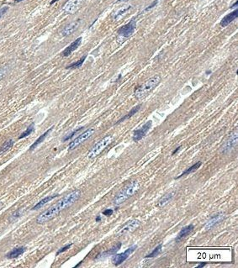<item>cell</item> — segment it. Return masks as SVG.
I'll use <instances>...</instances> for the list:
<instances>
[{
  "mask_svg": "<svg viewBox=\"0 0 238 268\" xmlns=\"http://www.w3.org/2000/svg\"><path fill=\"white\" fill-rule=\"evenodd\" d=\"M139 187L140 184L138 182H130L125 187H123L118 194H116V196L113 199V204L115 205H120L125 203L128 198L132 197L134 193L138 191Z\"/></svg>",
  "mask_w": 238,
  "mask_h": 268,
  "instance_id": "obj_3",
  "label": "cell"
},
{
  "mask_svg": "<svg viewBox=\"0 0 238 268\" xmlns=\"http://www.w3.org/2000/svg\"><path fill=\"white\" fill-rule=\"evenodd\" d=\"M130 9H131V6H127V7H125V8L120 9L119 11L117 12L116 14L115 15V19H118L120 17V16H122L125 13H126Z\"/></svg>",
  "mask_w": 238,
  "mask_h": 268,
  "instance_id": "obj_28",
  "label": "cell"
},
{
  "mask_svg": "<svg viewBox=\"0 0 238 268\" xmlns=\"http://www.w3.org/2000/svg\"><path fill=\"white\" fill-rule=\"evenodd\" d=\"M34 130H35V124L32 123V124H30L29 126L27 127V129L24 131L23 133L19 135V140H21V139H23V138H25V137L29 136V134H31Z\"/></svg>",
  "mask_w": 238,
  "mask_h": 268,
  "instance_id": "obj_25",
  "label": "cell"
},
{
  "mask_svg": "<svg viewBox=\"0 0 238 268\" xmlns=\"http://www.w3.org/2000/svg\"><path fill=\"white\" fill-rule=\"evenodd\" d=\"M80 196H81V191L78 189H76L74 191L71 192L67 195L63 197L61 200H59V202H57V204L50 207L48 209L44 211L43 213H41V214L37 217L36 223L42 224H45L47 222L52 220L55 217L58 215L62 210L69 208L72 204H75L79 199Z\"/></svg>",
  "mask_w": 238,
  "mask_h": 268,
  "instance_id": "obj_1",
  "label": "cell"
},
{
  "mask_svg": "<svg viewBox=\"0 0 238 268\" xmlns=\"http://www.w3.org/2000/svg\"><path fill=\"white\" fill-rule=\"evenodd\" d=\"M4 204L3 202H1V201H0V210H1V209H2L3 207H4Z\"/></svg>",
  "mask_w": 238,
  "mask_h": 268,
  "instance_id": "obj_40",
  "label": "cell"
},
{
  "mask_svg": "<svg viewBox=\"0 0 238 268\" xmlns=\"http://www.w3.org/2000/svg\"><path fill=\"white\" fill-rule=\"evenodd\" d=\"M238 140V133L237 130H235L232 134H230V136L228 137V139L226 140V142L223 144V146L221 147V152L226 154L230 152L233 148H235L236 146L237 145Z\"/></svg>",
  "mask_w": 238,
  "mask_h": 268,
  "instance_id": "obj_6",
  "label": "cell"
},
{
  "mask_svg": "<svg viewBox=\"0 0 238 268\" xmlns=\"http://www.w3.org/2000/svg\"><path fill=\"white\" fill-rule=\"evenodd\" d=\"M82 129H83V127H80L79 129H75V130H73V131H72V132H71L69 134H67V136H65V137L63 138V140H62V141H67V140L72 139V137H73V136H74V135H75L77 132H79V131L82 130Z\"/></svg>",
  "mask_w": 238,
  "mask_h": 268,
  "instance_id": "obj_30",
  "label": "cell"
},
{
  "mask_svg": "<svg viewBox=\"0 0 238 268\" xmlns=\"http://www.w3.org/2000/svg\"><path fill=\"white\" fill-rule=\"evenodd\" d=\"M94 132H95V129L93 128L88 129L87 130H85L83 133H82L77 137H76L75 139L72 140V142H70V144L68 145V150L69 151H72V150L76 149L77 146H79L84 141H86L87 139H89L93 135Z\"/></svg>",
  "mask_w": 238,
  "mask_h": 268,
  "instance_id": "obj_5",
  "label": "cell"
},
{
  "mask_svg": "<svg viewBox=\"0 0 238 268\" xmlns=\"http://www.w3.org/2000/svg\"><path fill=\"white\" fill-rule=\"evenodd\" d=\"M101 220V217L100 216H97V218H96V219H95V221L96 222H99Z\"/></svg>",
  "mask_w": 238,
  "mask_h": 268,
  "instance_id": "obj_39",
  "label": "cell"
},
{
  "mask_svg": "<svg viewBox=\"0 0 238 268\" xmlns=\"http://www.w3.org/2000/svg\"><path fill=\"white\" fill-rule=\"evenodd\" d=\"M151 124H152V122H151V120H150V121H147L141 128L135 130L133 133V136H132V139H133L134 141H135V142H138V141H140L143 137H145L146 134H147V132H148L149 129H151Z\"/></svg>",
  "mask_w": 238,
  "mask_h": 268,
  "instance_id": "obj_9",
  "label": "cell"
},
{
  "mask_svg": "<svg viewBox=\"0 0 238 268\" xmlns=\"http://www.w3.org/2000/svg\"><path fill=\"white\" fill-rule=\"evenodd\" d=\"M7 69L6 68H3V69H0V80H2L7 74Z\"/></svg>",
  "mask_w": 238,
  "mask_h": 268,
  "instance_id": "obj_32",
  "label": "cell"
},
{
  "mask_svg": "<svg viewBox=\"0 0 238 268\" xmlns=\"http://www.w3.org/2000/svg\"><path fill=\"white\" fill-rule=\"evenodd\" d=\"M57 196H58V195H57V194H56V195H53V196H48V197H46V198H42L41 201H39L37 204H35V206L33 207V209H32L37 210V209H41V208H42V207H43L45 204H47V203H48V202H50L51 200H52V199H54L55 198H57Z\"/></svg>",
  "mask_w": 238,
  "mask_h": 268,
  "instance_id": "obj_21",
  "label": "cell"
},
{
  "mask_svg": "<svg viewBox=\"0 0 238 268\" xmlns=\"http://www.w3.org/2000/svg\"><path fill=\"white\" fill-rule=\"evenodd\" d=\"M112 141H113V136H111V135H106V136H105L103 139H101L99 141H98L92 147V149L87 153V157L89 158V159H93V158H95L96 157H98L99 154L103 152L107 146H109L110 144H111Z\"/></svg>",
  "mask_w": 238,
  "mask_h": 268,
  "instance_id": "obj_4",
  "label": "cell"
},
{
  "mask_svg": "<svg viewBox=\"0 0 238 268\" xmlns=\"http://www.w3.org/2000/svg\"><path fill=\"white\" fill-rule=\"evenodd\" d=\"M114 213V210L113 209H106L103 212V214L105 216H111Z\"/></svg>",
  "mask_w": 238,
  "mask_h": 268,
  "instance_id": "obj_33",
  "label": "cell"
},
{
  "mask_svg": "<svg viewBox=\"0 0 238 268\" xmlns=\"http://www.w3.org/2000/svg\"><path fill=\"white\" fill-rule=\"evenodd\" d=\"M157 2H158V0H155V1H154V2H153L152 4H151V5H149L148 7H147V8H146L145 11H147V10H149V9H152V8H153L154 6L157 4Z\"/></svg>",
  "mask_w": 238,
  "mask_h": 268,
  "instance_id": "obj_35",
  "label": "cell"
},
{
  "mask_svg": "<svg viewBox=\"0 0 238 268\" xmlns=\"http://www.w3.org/2000/svg\"><path fill=\"white\" fill-rule=\"evenodd\" d=\"M14 145V140H11V139H9V140H8L7 141H5L1 147H0V155L1 154H3V153H4V152H8L10 148H11L12 146Z\"/></svg>",
  "mask_w": 238,
  "mask_h": 268,
  "instance_id": "obj_24",
  "label": "cell"
},
{
  "mask_svg": "<svg viewBox=\"0 0 238 268\" xmlns=\"http://www.w3.org/2000/svg\"><path fill=\"white\" fill-rule=\"evenodd\" d=\"M120 1H122V0H118V2H120Z\"/></svg>",
  "mask_w": 238,
  "mask_h": 268,
  "instance_id": "obj_44",
  "label": "cell"
},
{
  "mask_svg": "<svg viewBox=\"0 0 238 268\" xmlns=\"http://www.w3.org/2000/svg\"><path fill=\"white\" fill-rule=\"evenodd\" d=\"M194 228V227L193 224H189V225H187L185 227L183 228V229L180 230V232L178 233V234L177 235V238H176L175 240H176L177 242H180L181 240L185 239L186 237L193 231Z\"/></svg>",
  "mask_w": 238,
  "mask_h": 268,
  "instance_id": "obj_15",
  "label": "cell"
},
{
  "mask_svg": "<svg viewBox=\"0 0 238 268\" xmlns=\"http://www.w3.org/2000/svg\"><path fill=\"white\" fill-rule=\"evenodd\" d=\"M21 214H22V210L19 209L17 210V211H15L13 214H11V216L9 217V222H13L14 221L15 219H17L18 218H19L20 215H21Z\"/></svg>",
  "mask_w": 238,
  "mask_h": 268,
  "instance_id": "obj_29",
  "label": "cell"
},
{
  "mask_svg": "<svg viewBox=\"0 0 238 268\" xmlns=\"http://www.w3.org/2000/svg\"><path fill=\"white\" fill-rule=\"evenodd\" d=\"M237 5H238V1H237V2H235V4H233L232 6H231V8H232V9H233V8L237 7Z\"/></svg>",
  "mask_w": 238,
  "mask_h": 268,
  "instance_id": "obj_38",
  "label": "cell"
},
{
  "mask_svg": "<svg viewBox=\"0 0 238 268\" xmlns=\"http://www.w3.org/2000/svg\"><path fill=\"white\" fill-rule=\"evenodd\" d=\"M136 249H137V245H132V246H130V248H128L127 250L125 251V252L120 253V254H115V255H114V257H113V259H112V262H113V264H114L115 266H119V265H120V264L124 262L127 259L128 257H130Z\"/></svg>",
  "mask_w": 238,
  "mask_h": 268,
  "instance_id": "obj_7",
  "label": "cell"
},
{
  "mask_svg": "<svg viewBox=\"0 0 238 268\" xmlns=\"http://www.w3.org/2000/svg\"><path fill=\"white\" fill-rule=\"evenodd\" d=\"M206 73H207V74H209V73H211V71H207Z\"/></svg>",
  "mask_w": 238,
  "mask_h": 268,
  "instance_id": "obj_43",
  "label": "cell"
},
{
  "mask_svg": "<svg viewBox=\"0 0 238 268\" xmlns=\"http://www.w3.org/2000/svg\"><path fill=\"white\" fill-rule=\"evenodd\" d=\"M52 129V128H50L49 129H48V130H47V131H46V132H45L44 134H41V136H40V137H39V138H38V139L35 140V142H34V143H33V144L31 145V146L29 147V150H30V151H33V150H35V148H36V147H37L38 146H39L40 144H41V143H42V142L44 141V140H45V139L47 138V134L50 133V131H51Z\"/></svg>",
  "mask_w": 238,
  "mask_h": 268,
  "instance_id": "obj_22",
  "label": "cell"
},
{
  "mask_svg": "<svg viewBox=\"0 0 238 268\" xmlns=\"http://www.w3.org/2000/svg\"><path fill=\"white\" fill-rule=\"evenodd\" d=\"M21 1H24V0H14L15 3H19V2H21Z\"/></svg>",
  "mask_w": 238,
  "mask_h": 268,
  "instance_id": "obj_42",
  "label": "cell"
},
{
  "mask_svg": "<svg viewBox=\"0 0 238 268\" xmlns=\"http://www.w3.org/2000/svg\"><path fill=\"white\" fill-rule=\"evenodd\" d=\"M140 109H141V105H137V106L134 107L133 109L130 111L126 115H125L124 117H122L121 119H119V120L115 123V124H120V123L123 122V121H125V120H126V119H128L131 118V117L133 116L135 114H136V113L139 111Z\"/></svg>",
  "mask_w": 238,
  "mask_h": 268,
  "instance_id": "obj_23",
  "label": "cell"
},
{
  "mask_svg": "<svg viewBox=\"0 0 238 268\" xmlns=\"http://www.w3.org/2000/svg\"><path fill=\"white\" fill-rule=\"evenodd\" d=\"M180 148H181V146H178V148H177V149H176V150H175L174 152H173V153H172V155H173H173H175V154H176V153H177V152H178V151H179V149Z\"/></svg>",
  "mask_w": 238,
  "mask_h": 268,
  "instance_id": "obj_36",
  "label": "cell"
},
{
  "mask_svg": "<svg viewBox=\"0 0 238 268\" xmlns=\"http://www.w3.org/2000/svg\"><path fill=\"white\" fill-rule=\"evenodd\" d=\"M72 243H71V244H69V245H65L64 247H62V248H61V249H60V250H59V251H57V255H59V254L62 253V252H64V251H66L67 250H68V249H69V248L71 247V246H72Z\"/></svg>",
  "mask_w": 238,
  "mask_h": 268,
  "instance_id": "obj_31",
  "label": "cell"
},
{
  "mask_svg": "<svg viewBox=\"0 0 238 268\" xmlns=\"http://www.w3.org/2000/svg\"><path fill=\"white\" fill-rule=\"evenodd\" d=\"M80 22H81V20L80 19H77V20H76V21H73V22H72V23L68 24L67 26H65L64 27V29H62V36H68V35H72L74 31H75L76 29L78 28V26H79V24H80Z\"/></svg>",
  "mask_w": 238,
  "mask_h": 268,
  "instance_id": "obj_12",
  "label": "cell"
},
{
  "mask_svg": "<svg viewBox=\"0 0 238 268\" xmlns=\"http://www.w3.org/2000/svg\"><path fill=\"white\" fill-rule=\"evenodd\" d=\"M162 249H163V244H159L153 251H151L150 254L146 255L145 258H153V257H157L162 252Z\"/></svg>",
  "mask_w": 238,
  "mask_h": 268,
  "instance_id": "obj_27",
  "label": "cell"
},
{
  "mask_svg": "<svg viewBox=\"0 0 238 268\" xmlns=\"http://www.w3.org/2000/svg\"><path fill=\"white\" fill-rule=\"evenodd\" d=\"M206 265V263H201V264H199V265H198L197 267H203Z\"/></svg>",
  "mask_w": 238,
  "mask_h": 268,
  "instance_id": "obj_37",
  "label": "cell"
},
{
  "mask_svg": "<svg viewBox=\"0 0 238 268\" xmlns=\"http://www.w3.org/2000/svg\"><path fill=\"white\" fill-rule=\"evenodd\" d=\"M81 42H82V37H79V38L76 39L75 41H73L72 43H71V44H70V46H68L67 47V48L64 50L63 52H62V56H68L71 55V54L75 50L77 49V47L80 46Z\"/></svg>",
  "mask_w": 238,
  "mask_h": 268,
  "instance_id": "obj_13",
  "label": "cell"
},
{
  "mask_svg": "<svg viewBox=\"0 0 238 268\" xmlns=\"http://www.w3.org/2000/svg\"><path fill=\"white\" fill-rule=\"evenodd\" d=\"M173 192H168V193L164 194L163 197L159 199V201L157 202V206L159 208L166 206L173 199Z\"/></svg>",
  "mask_w": 238,
  "mask_h": 268,
  "instance_id": "obj_19",
  "label": "cell"
},
{
  "mask_svg": "<svg viewBox=\"0 0 238 268\" xmlns=\"http://www.w3.org/2000/svg\"><path fill=\"white\" fill-rule=\"evenodd\" d=\"M86 56H83L81 59H79L77 61H76V62H73V63H72L69 66H67L66 68L67 69H76V68H79L80 66H82V65L83 64V62H84V61H85V59H86Z\"/></svg>",
  "mask_w": 238,
  "mask_h": 268,
  "instance_id": "obj_26",
  "label": "cell"
},
{
  "mask_svg": "<svg viewBox=\"0 0 238 268\" xmlns=\"http://www.w3.org/2000/svg\"><path fill=\"white\" fill-rule=\"evenodd\" d=\"M237 14H238V10L237 9H235L234 11L232 12V13H230L229 14H227V16H225V17L223 18L222 19H221V25L222 27H226L227 26L228 24H230L233 22L237 18Z\"/></svg>",
  "mask_w": 238,
  "mask_h": 268,
  "instance_id": "obj_16",
  "label": "cell"
},
{
  "mask_svg": "<svg viewBox=\"0 0 238 268\" xmlns=\"http://www.w3.org/2000/svg\"><path fill=\"white\" fill-rule=\"evenodd\" d=\"M141 222L137 219H133L131 221L128 222L127 224L120 229V233H126V232H133L137 228L139 227Z\"/></svg>",
  "mask_w": 238,
  "mask_h": 268,
  "instance_id": "obj_14",
  "label": "cell"
},
{
  "mask_svg": "<svg viewBox=\"0 0 238 268\" xmlns=\"http://www.w3.org/2000/svg\"><path fill=\"white\" fill-rule=\"evenodd\" d=\"M120 247H121V243L119 242L118 244L114 245L111 249L106 251H104L103 253H101L100 255H99L98 258H105V257H110V256H114V255H115L117 252L119 251V250L120 249Z\"/></svg>",
  "mask_w": 238,
  "mask_h": 268,
  "instance_id": "obj_17",
  "label": "cell"
},
{
  "mask_svg": "<svg viewBox=\"0 0 238 268\" xmlns=\"http://www.w3.org/2000/svg\"><path fill=\"white\" fill-rule=\"evenodd\" d=\"M57 1H58V0H52L50 4H53L54 3H56V2H57Z\"/></svg>",
  "mask_w": 238,
  "mask_h": 268,
  "instance_id": "obj_41",
  "label": "cell"
},
{
  "mask_svg": "<svg viewBox=\"0 0 238 268\" xmlns=\"http://www.w3.org/2000/svg\"><path fill=\"white\" fill-rule=\"evenodd\" d=\"M201 165H202V162H196L195 164H194L192 167H189L188 169H186L185 171H184V172L181 174V175H179L178 177H177L175 179H179L180 177H184V176L189 175V174H190V173H192V172H196V171H197V170L199 169L200 167H201Z\"/></svg>",
  "mask_w": 238,
  "mask_h": 268,
  "instance_id": "obj_20",
  "label": "cell"
},
{
  "mask_svg": "<svg viewBox=\"0 0 238 268\" xmlns=\"http://www.w3.org/2000/svg\"><path fill=\"white\" fill-rule=\"evenodd\" d=\"M160 82H161V76L159 75L153 76L135 89L134 96L138 99L144 98L151 93L156 87H157Z\"/></svg>",
  "mask_w": 238,
  "mask_h": 268,
  "instance_id": "obj_2",
  "label": "cell"
},
{
  "mask_svg": "<svg viewBox=\"0 0 238 268\" xmlns=\"http://www.w3.org/2000/svg\"><path fill=\"white\" fill-rule=\"evenodd\" d=\"M9 9V8L8 7H4V8H2L1 9H0V19L2 18V16L5 14L7 10Z\"/></svg>",
  "mask_w": 238,
  "mask_h": 268,
  "instance_id": "obj_34",
  "label": "cell"
},
{
  "mask_svg": "<svg viewBox=\"0 0 238 268\" xmlns=\"http://www.w3.org/2000/svg\"><path fill=\"white\" fill-rule=\"evenodd\" d=\"M135 27H136V22L133 19L129 23L126 24L125 25L120 27L118 30V34L123 36V37H125V38H128L133 34Z\"/></svg>",
  "mask_w": 238,
  "mask_h": 268,
  "instance_id": "obj_8",
  "label": "cell"
},
{
  "mask_svg": "<svg viewBox=\"0 0 238 268\" xmlns=\"http://www.w3.org/2000/svg\"><path fill=\"white\" fill-rule=\"evenodd\" d=\"M224 219H225V214H224L223 213H218V214L213 215L212 217H210V219L207 221L205 226H204L205 230H209V229H211L214 227V226H215L217 224H219L220 222L222 221Z\"/></svg>",
  "mask_w": 238,
  "mask_h": 268,
  "instance_id": "obj_11",
  "label": "cell"
},
{
  "mask_svg": "<svg viewBox=\"0 0 238 268\" xmlns=\"http://www.w3.org/2000/svg\"><path fill=\"white\" fill-rule=\"evenodd\" d=\"M82 2V0H69L66 3L62 9L67 14H74L76 11H77V9L81 6Z\"/></svg>",
  "mask_w": 238,
  "mask_h": 268,
  "instance_id": "obj_10",
  "label": "cell"
},
{
  "mask_svg": "<svg viewBox=\"0 0 238 268\" xmlns=\"http://www.w3.org/2000/svg\"><path fill=\"white\" fill-rule=\"evenodd\" d=\"M25 250H26V249H25V247H24V246H20V247L14 248V249H13L11 251H9V252L6 255V257H7L8 259L17 258L18 257L21 256L24 252L25 251Z\"/></svg>",
  "mask_w": 238,
  "mask_h": 268,
  "instance_id": "obj_18",
  "label": "cell"
}]
</instances>
